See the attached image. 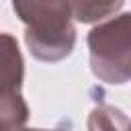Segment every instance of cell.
I'll list each match as a JSON object with an SVG mask.
<instances>
[{
  "instance_id": "cell-1",
  "label": "cell",
  "mask_w": 131,
  "mask_h": 131,
  "mask_svg": "<svg viewBox=\"0 0 131 131\" xmlns=\"http://www.w3.org/2000/svg\"><path fill=\"white\" fill-rule=\"evenodd\" d=\"M16 16L25 23V41L41 61L68 57L76 43L70 0H12Z\"/></svg>"
},
{
  "instance_id": "cell-2",
  "label": "cell",
  "mask_w": 131,
  "mask_h": 131,
  "mask_svg": "<svg viewBox=\"0 0 131 131\" xmlns=\"http://www.w3.org/2000/svg\"><path fill=\"white\" fill-rule=\"evenodd\" d=\"M90 63L96 78L108 84L129 80V14L123 12L88 35Z\"/></svg>"
},
{
  "instance_id": "cell-3",
  "label": "cell",
  "mask_w": 131,
  "mask_h": 131,
  "mask_svg": "<svg viewBox=\"0 0 131 131\" xmlns=\"http://www.w3.org/2000/svg\"><path fill=\"white\" fill-rule=\"evenodd\" d=\"M23 55L12 35L0 33V131H16L29 119V106L20 94Z\"/></svg>"
},
{
  "instance_id": "cell-4",
  "label": "cell",
  "mask_w": 131,
  "mask_h": 131,
  "mask_svg": "<svg viewBox=\"0 0 131 131\" xmlns=\"http://www.w3.org/2000/svg\"><path fill=\"white\" fill-rule=\"evenodd\" d=\"M125 0H70L72 16L82 23H94L108 14H115Z\"/></svg>"
},
{
  "instance_id": "cell-5",
  "label": "cell",
  "mask_w": 131,
  "mask_h": 131,
  "mask_svg": "<svg viewBox=\"0 0 131 131\" xmlns=\"http://www.w3.org/2000/svg\"><path fill=\"white\" fill-rule=\"evenodd\" d=\"M121 117H125V115L121 111H115L113 106H98L92 111L88 127H90V131H125L127 123H121L117 127V121Z\"/></svg>"
},
{
  "instance_id": "cell-6",
  "label": "cell",
  "mask_w": 131,
  "mask_h": 131,
  "mask_svg": "<svg viewBox=\"0 0 131 131\" xmlns=\"http://www.w3.org/2000/svg\"><path fill=\"white\" fill-rule=\"evenodd\" d=\"M16 131H45V129H16Z\"/></svg>"
}]
</instances>
